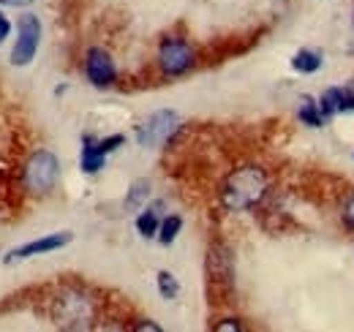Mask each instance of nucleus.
<instances>
[{
	"label": "nucleus",
	"mask_w": 354,
	"mask_h": 332,
	"mask_svg": "<svg viewBox=\"0 0 354 332\" xmlns=\"http://www.w3.org/2000/svg\"><path fill=\"white\" fill-rule=\"evenodd\" d=\"M270 194V174L265 166L243 164L232 169L223 177L218 188V202L229 212H245V210L259 208Z\"/></svg>",
	"instance_id": "obj_1"
},
{
	"label": "nucleus",
	"mask_w": 354,
	"mask_h": 332,
	"mask_svg": "<svg viewBox=\"0 0 354 332\" xmlns=\"http://www.w3.org/2000/svg\"><path fill=\"white\" fill-rule=\"evenodd\" d=\"M101 313V299L85 286H63L49 302V316L60 330H90Z\"/></svg>",
	"instance_id": "obj_2"
},
{
	"label": "nucleus",
	"mask_w": 354,
	"mask_h": 332,
	"mask_svg": "<svg viewBox=\"0 0 354 332\" xmlns=\"http://www.w3.org/2000/svg\"><path fill=\"white\" fill-rule=\"evenodd\" d=\"M156 66L167 80L185 77L196 68V49L183 36H164L156 52Z\"/></svg>",
	"instance_id": "obj_3"
},
{
	"label": "nucleus",
	"mask_w": 354,
	"mask_h": 332,
	"mask_svg": "<svg viewBox=\"0 0 354 332\" xmlns=\"http://www.w3.org/2000/svg\"><path fill=\"white\" fill-rule=\"evenodd\" d=\"M180 128H183V120L175 109H158L136 125V142L139 147H164L175 139Z\"/></svg>",
	"instance_id": "obj_4"
},
{
	"label": "nucleus",
	"mask_w": 354,
	"mask_h": 332,
	"mask_svg": "<svg viewBox=\"0 0 354 332\" xmlns=\"http://www.w3.org/2000/svg\"><path fill=\"white\" fill-rule=\"evenodd\" d=\"M22 177H25V188L30 194H36V196L49 194L57 185V177H60V161H57V156L49 153V150H36L28 158Z\"/></svg>",
	"instance_id": "obj_5"
},
{
	"label": "nucleus",
	"mask_w": 354,
	"mask_h": 332,
	"mask_svg": "<svg viewBox=\"0 0 354 332\" xmlns=\"http://www.w3.org/2000/svg\"><path fill=\"white\" fill-rule=\"evenodd\" d=\"M207 281L210 291L229 294L234 289V256L223 243H210L207 248Z\"/></svg>",
	"instance_id": "obj_6"
},
{
	"label": "nucleus",
	"mask_w": 354,
	"mask_h": 332,
	"mask_svg": "<svg viewBox=\"0 0 354 332\" xmlns=\"http://www.w3.org/2000/svg\"><path fill=\"white\" fill-rule=\"evenodd\" d=\"M39 44H41V22H39V17L25 14L19 19V28H17V44L11 49V63L19 68L30 66L36 52H39Z\"/></svg>",
	"instance_id": "obj_7"
},
{
	"label": "nucleus",
	"mask_w": 354,
	"mask_h": 332,
	"mask_svg": "<svg viewBox=\"0 0 354 332\" xmlns=\"http://www.w3.org/2000/svg\"><path fill=\"white\" fill-rule=\"evenodd\" d=\"M85 77L98 90H106V87L118 82V66H115V60L106 49L90 46L88 55H85Z\"/></svg>",
	"instance_id": "obj_8"
},
{
	"label": "nucleus",
	"mask_w": 354,
	"mask_h": 332,
	"mask_svg": "<svg viewBox=\"0 0 354 332\" xmlns=\"http://www.w3.org/2000/svg\"><path fill=\"white\" fill-rule=\"evenodd\" d=\"M74 234L71 232H55V234H46L39 237L33 243H25L19 248H14L6 256V264H17V261H25V259H33V256H41V253H52V250H60L66 246H71Z\"/></svg>",
	"instance_id": "obj_9"
},
{
	"label": "nucleus",
	"mask_w": 354,
	"mask_h": 332,
	"mask_svg": "<svg viewBox=\"0 0 354 332\" xmlns=\"http://www.w3.org/2000/svg\"><path fill=\"white\" fill-rule=\"evenodd\" d=\"M316 101L322 107L324 120H333L335 115H354V82L327 87Z\"/></svg>",
	"instance_id": "obj_10"
},
{
	"label": "nucleus",
	"mask_w": 354,
	"mask_h": 332,
	"mask_svg": "<svg viewBox=\"0 0 354 332\" xmlns=\"http://www.w3.org/2000/svg\"><path fill=\"white\" fill-rule=\"evenodd\" d=\"M106 158H109V156H104V153L98 150V145H95V139H93V136H85V139H82L80 169H82L85 174H98V172L106 166Z\"/></svg>",
	"instance_id": "obj_11"
},
{
	"label": "nucleus",
	"mask_w": 354,
	"mask_h": 332,
	"mask_svg": "<svg viewBox=\"0 0 354 332\" xmlns=\"http://www.w3.org/2000/svg\"><path fill=\"white\" fill-rule=\"evenodd\" d=\"M161 210H164L161 202L139 210V215H136V232H139L145 240H153V237L158 234V226H161Z\"/></svg>",
	"instance_id": "obj_12"
},
{
	"label": "nucleus",
	"mask_w": 354,
	"mask_h": 332,
	"mask_svg": "<svg viewBox=\"0 0 354 332\" xmlns=\"http://www.w3.org/2000/svg\"><path fill=\"white\" fill-rule=\"evenodd\" d=\"M322 66H324V55L319 49L303 46L292 55V68L297 74H316V71H322Z\"/></svg>",
	"instance_id": "obj_13"
},
{
	"label": "nucleus",
	"mask_w": 354,
	"mask_h": 332,
	"mask_svg": "<svg viewBox=\"0 0 354 332\" xmlns=\"http://www.w3.org/2000/svg\"><path fill=\"white\" fill-rule=\"evenodd\" d=\"M297 120H300V125H306V128H324V123H327L324 115H322L319 101L310 98V95H303L297 101Z\"/></svg>",
	"instance_id": "obj_14"
},
{
	"label": "nucleus",
	"mask_w": 354,
	"mask_h": 332,
	"mask_svg": "<svg viewBox=\"0 0 354 332\" xmlns=\"http://www.w3.org/2000/svg\"><path fill=\"white\" fill-rule=\"evenodd\" d=\"M147 199H150V180H133L123 205H126L129 212H136V210H142V205H145Z\"/></svg>",
	"instance_id": "obj_15"
},
{
	"label": "nucleus",
	"mask_w": 354,
	"mask_h": 332,
	"mask_svg": "<svg viewBox=\"0 0 354 332\" xmlns=\"http://www.w3.org/2000/svg\"><path fill=\"white\" fill-rule=\"evenodd\" d=\"M183 232V218L180 215H167V218H161V226H158V234H156V240L161 243V246H172L177 240V234Z\"/></svg>",
	"instance_id": "obj_16"
},
{
	"label": "nucleus",
	"mask_w": 354,
	"mask_h": 332,
	"mask_svg": "<svg viewBox=\"0 0 354 332\" xmlns=\"http://www.w3.org/2000/svg\"><path fill=\"white\" fill-rule=\"evenodd\" d=\"M156 286H158V294L164 299H177V294H180V281H177L169 270H161L156 275Z\"/></svg>",
	"instance_id": "obj_17"
},
{
	"label": "nucleus",
	"mask_w": 354,
	"mask_h": 332,
	"mask_svg": "<svg viewBox=\"0 0 354 332\" xmlns=\"http://www.w3.org/2000/svg\"><path fill=\"white\" fill-rule=\"evenodd\" d=\"M341 223L349 234H354V191H349L341 202Z\"/></svg>",
	"instance_id": "obj_18"
},
{
	"label": "nucleus",
	"mask_w": 354,
	"mask_h": 332,
	"mask_svg": "<svg viewBox=\"0 0 354 332\" xmlns=\"http://www.w3.org/2000/svg\"><path fill=\"white\" fill-rule=\"evenodd\" d=\"M95 145H98V150H101L104 156H112L115 150H120V147L126 145V136H123V133H112V136L95 139Z\"/></svg>",
	"instance_id": "obj_19"
},
{
	"label": "nucleus",
	"mask_w": 354,
	"mask_h": 332,
	"mask_svg": "<svg viewBox=\"0 0 354 332\" xmlns=\"http://www.w3.org/2000/svg\"><path fill=\"white\" fill-rule=\"evenodd\" d=\"M213 330L216 332H240L243 330V324H240V319H221L218 324H213Z\"/></svg>",
	"instance_id": "obj_20"
},
{
	"label": "nucleus",
	"mask_w": 354,
	"mask_h": 332,
	"mask_svg": "<svg viewBox=\"0 0 354 332\" xmlns=\"http://www.w3.org/2000/svg\"><path fill=\"white\" fill-rule=\"evenodd\" d=\"M133 330H147V332H161V324H156V322H150V319H139L136 324H133Z\"/></svg>",
	"instance_id": "obj_21"
},
{
	"label": "nucleus",
	"mask_w": 354,
	"mask_h": 332,
	"mask_svg": "<svg viewBox=\"0 0 354 332\" xmlns=\"http://www.w3.org/2000/svg\"><path fill=\"white\" fill-rule=\"evenodd\" d=\"M8 33H11V22H8V19L0 14V44L8 39Z\"/></svg>",
	"instance_id": "obj_22"
},
{
	"label": "nucleus",
	"mask_w": 354,
	"mask_h": 332,
	"mask_svg": "<svg viewBox=\"0 0 354 332\" xmlns=\"http://www.w3.org/2000/svg\"><path fill=\"white\" fill-rule=\"evenodd\" d=\"M30 0H0V6H17V8H22V6H28Z\"/></svg>",
	"instance_id": "obj_23"
}]
</instances>
